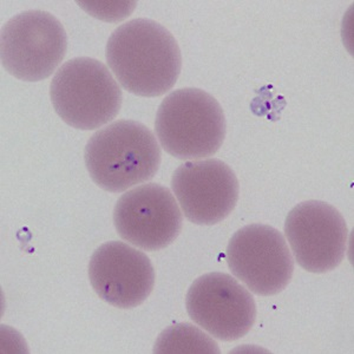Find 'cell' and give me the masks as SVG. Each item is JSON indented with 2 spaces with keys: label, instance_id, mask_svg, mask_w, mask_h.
Returning <instances> with one entry per match:
<instances>
[{
  "label": "cell",
  "instance_id": "10",
  "mask_svg": "<svg viewBox=\"0 0 354 354\" xmlns=\"http://www.w3.org/2000/svg\"><path fill=\"white\" fill-rule=\"evenodd\" d=\"M171 188L185 218L200 225H216L228 218L240 194L238 177L218 160L180 165L171 178Z\"/></svg>",
  "mask_w": 354,
  "mask_h": 354
},
{
  "label": "cell",
  "instance_id": "12",
  "mask_svg": "<svg viewBox=\"0 0 354 354\" xmlns=\"http://www.w3.org/2000/svg\"><path fill=\"white\" fill-rule=\"evenodd\" d=\"M155 353H220L218 342L192 324H177L163 330L153 346Z\"/></svg>",
  "mask_w": 354,
  "mask_h": 354
},
{
  "label": "cell",
  "instance_id": "2",
  "mask_svg": "<svg viewBox=\"0 0 354 354\" xmlns=\"http://www.w3.org/2000/svg\"><path fill=\"white\" fill-rule=\"evenodd\" d=\"M161 158V148L149 128L129 120L98 130L84 151L93 181L110 193H121L151 180L160 169Z\"/></svg>",
  "mask_w": 354,
  "mask_h": 354
},
{
  "label": "cell",
  "instance_id": "9",
  "mask_svg": "<svg viewBox=\"0 0 354 354\" xmlns=\"http://www.w3.org/2000/svg\"><path fill=\"white\" fill-rule=\"evenodd\" d=\"M117 233L141 250H163L181 233L183 218L168 188L157 183L137 187L118 198L113 209Z\"/></svg>",
  "mask_w": 354,
  "mask_h": 354
},
{
  "label": "cell",
  "instance_id": "11",
  "mask_svg": "<svg viewBox=\"0 0 354 354\" xmlns=\"http://www.w3.org/2000/svg\"><path fill=\"white\" fill-rule=\"evenodd\" d=\"M88 279L102 300L117 308L130 310L149 298L155 270L145 253L123 242L110 241L93 254Z\"/></svg>",
  "mask_w": 354,
  "mask_h": 354
},
{
  "label": "cell",
  "instance_id": "8",
  "mask_svg": "<svg viewBox=\"0 0 354 354\" xmlns=\"http://www.w3.org/2000/svg\"><path fill=\"white\" fill-rule=\"evenodd\" d=\"M285 235L299 266L310 273L335 270L346 253L348 228L333 205L305 201L287 215Z\"/></svg>",
  "mask_w": 354,
  "mask_h": 354
},
{
  "label": "cell",
  "instance_id": "4",
  "mask_svg": "<svg viewBox=\"0 0 354 354\" xmlns=\"http://www.w3.org/2000/svg\"><path fill=\"white\" fill-rule=\"evenodd\" d=\"M50 96L55 111L66 124L86 131L113 121L123 100L109 68L88 57L73 58L58 68Z\"/></svg>",
  "mask_w": 354,
  "mask_h": 354
},
{
  "label": "cell",
  "instance_id": "7",
  "mask_svg": "<svg viewBox=\"0 0 354 354\" xmlns=\"http://www.w3.org/2000/svg\"><path fill=\"white\" fill-rule=\"evenodd\" d=\"M185 306L194 322L222 342L245 337L257 319V304L250 290L230 274L218 272L192 283Z\"/></svg>",
  "mask_w": 354,
  "mask_h": 354
},
{
  "label": "cell",
  "instance_id": "5",
  "mask_svg": "<svg viewBox=\"0 0 354 354\" xmlns=\"http://www.w3.org/2000/svg\"><path fill=\"white\" fill-rule=\"evenodd\" d=\"M66 50L64 26L45 11L19 13L1 28V64L21 81H43L51 76L64 59Z\"/></svg>",
  "mask_w": 354,
  "mask_h": 354
},
{
  "label": "cell",
  "instance_id": "1",
  "mask_svg": "<svg viewBox=\"0 0 354 354\" xmlns=\"http://www.w3.org/2000/svg\"><path fill=\"white\" fill-rule=\"evenodd\" d=\"M105 57L117 81L137 96L165 95L181 73L176 39L151 19H133L118 26L110 36Z\"/></svg>",
  "mask_w": 354,
  "mask_h": 354
},
{
  "label": "cell",
  "instance_id": "6",
  "mask_svg": "<svg viewBox=\"0 0 354 354\" xmlns=\"http://www.w3.org/2000/svg\"><path fill=\"white\" fill-rule=\"evenodd\" d=\"M225 259L234 277L262 297L280 293L293 278L294 260L286 240L270 225L255 223L239 230Z\"/></svg>",
  "mask_w": 354,
  "mask_h": 354
},
{
  "label": "cell",
  "instance_id": "3",
  "mask_svg": "<svg viewBox=\"0 0 354 354\" xmlns=\"http://www.w3.org/2000/svg\"><path fill=\"white\" fill-rule=\"evenodd\" d=\"M155 131L162 148L178 160L213 156L225 141V113L201 88H178L157 110Z\"/></svg>",
  "mask_w": 354,
  "mask_h": 354
}]
</instances>
